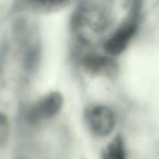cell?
<instances>
[{
  "instance_id": "6da1fadb",
  "label": "cell",
  "mask_w": 159,
  "mask_h": 159,
  "mask_svg": "<svg viewBox=\"0 0 159 159\" xmlns=\"http://www.w3.org/2000/svg\"><path fill=\"white\" fill-rule=\"evenodd\" d=\"M140 12L139 9L130 14L107 37L102 45L105 54L115 58L125 50L139 29Z\"/></svg>"
},
{
  "instance_id": "7a4b0ae2",
  "label": "cell",
  "mask_w": 159,
  "mask_h": 159,
  "mask_svg": "<svg viewBox=\"0 0 159 159\" xmlns=\"http://www.w3.org/2000/svg\"><path fill=\"white\" fill-rule=\"evenodd\" d=\"M71 0H11L6 18L19 15L48 14L66 6Z\"/></svg>"
},
{
  "instance_id": "3957f363",
  "label": "cell",
  "mask_w": 159,
  "mask_h": 159,
  "mask_svg": "<svg viewBox=\"0 0 159 159\" xmlns=\"http://www.w3.org/2000/svg\"><path fill=\"white\" fill-rule=\"evenodd\" d=\"M84 119L90 132L95 136L104 137L114 130L116 122L114 112L107 106L94 104L84 111Z\"/></svg>"
},
{
  "instance_id": "ba28073f",
  "label": "cell",
  "mask_w": 159,
  "mask_h": 159,
  "mask_svg": "<svg viewBox=\"0 0 159 159\" xmlns=\"http://www.w3.org/2000/svg\"><path fill=\"white\" fill-rule=\"evenodd\" d=\"M18 159H27V158H18Z\"/></svg>"
},
{
  "instance_id": "8992f818",
  "label": "cell",
  "mask_w": 159,
  "mask_h": 159,
  "mask_svg": "<svg viewBox=\"0 0 159 159\" xmlns=\"http://www.w3.org/2000/svg\"><path fill=\"white\" fill-rule=\"evenodd\" d=\"M124 140L120 134L116 135L107 145L102 154V159H125Z\"/></svg>"
},
{
  "instance_id": "5b68a950",
  "label": "cell",
  "mask_w": 159,
  "mask_h": 159,
  "mask_svg": "<svg viewBox=\"0 0 159 159\" xmlns=\"http://www.w3.org/2000/svg\"><path fill=\"white\" fill-rule=\"evenodd\" d=\"M63 104V97L60 92H50L29 107L26 113L27 120L34 124L52 118L59 112Z\"/></svg>"
},
{
  "instance_id": "52a82bcc",
  "label": "cell",
  "mask_w": 159,
  "mask_h": 159,
  "mask_svg": "<svg viewBox=\"0 0 159 159\" xmlns=\"http://www.w3.org/2000/svg\"><path fill=\"white\" fill-rule=\"evenodd\" d=\"M10 134V124L7 117L0 112V147L7 142Z\"/></svg>"
},
{
  "instance_id": "277c9868",
  "label": "cell",
  "mask_w": 159,
  "mask_h": 159,
  "mask_svg": "<svg viewBox=\"0 0 159 159\" xmlns=\"http://www.w3.org/2000/svg\"><path fill=\"white\" fill-rule=\"evenodd\" d=\"M76 59L83 69L91 76L113 78L119 71L115 58L104 54L88 52L79 55Z\"/></svg>"
}]
</instances>
